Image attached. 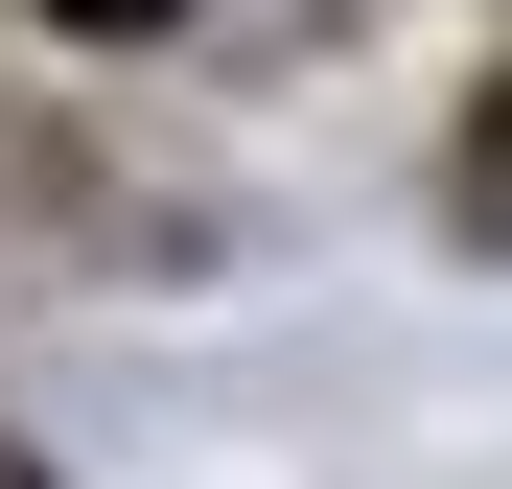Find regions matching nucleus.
<instances>
[{
  "mask_svg": "<svg viewBox=\"0 0 512 489\" xmlns=\"http://www.w3.org/2000/svg\"><path fill=\"white\" fill-rule=\"evenodd\" d=\"M466 233H512V94H489V140H466Z\"/></svg>",
  "mask_w": 512,
  "mask_h": 489,
  "instance_id": "f257e3e1",
  "label": "nucleus"
},
{
  "mask_svg": "<svg viewBox=\"0 0 512 489\" xmlns=\"http://www.w3.org/2000/svg\"><path fill=\"white\" fill-rule=\"evenodd\" d=\"M47 24H94V47H140V24H187V0H47Z\"/></svg>",
  "mask_w": 512,
  "mask_h": 489,
  "instance_id": "f03ea898",
  "label": "nucleus"
},
{
  "mask_svg": "<svg viewBox=\"0 0 512 489\" xmlns=\"http://www.w3.org/2000/svg\"><path fill=\"white\" fill-rule=\"evenodd\" d=\"M0 489H47V466H24V443H0Z\"/></svg>",
  "mask_w": 512,
  "mask_h": 489,
  "instance_id": "7ed1b4c3",
  "label": "nucleus"
}]
</instances>
